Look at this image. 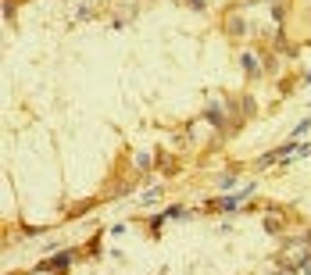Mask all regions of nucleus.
Masks as SVG:
<instances>
[{"instance_id":"1a4fd4ad","label":"nucleus","mask_w":311,"mask_h":275,"mask_svg":"<svg viewBox=\"0 0 311 275\" xmlns=\"http://www.w3.org/2000/svg\"><path fill=\"white\" fill-rule=\"evenodd\" d=\"M151 164H154L151 154H136V168H140V172H151Z\"/></svg>"},{"instance_id":"f03ea898","label":"nucleus","mask_w":311,"mask_h":275,"mask_svg":"<svg viewBox=\"0 0 311 275\" xmlns=\"http://www.w3.org/2000/svg\"><path fill=\"white\" fill-rule=\"evenodd\" d=\"M72 261H76V250H57L54 257H47V261H39V268H47V272H68Z\"/></svg>"},{"instance_id":"0eeeda50","label":"nucleus","mask_w":311,"mask_h":275,"mask_svg":"<svg viewBox=\"0 0 311 275\" xmlns=\"http://www.w3.org/2000/svg\"><path fill=\"white\" fill-rule=\"evenodd\" d=\"M236 182H240V168H236V172H226V175L218 179V186H222V190H229V186H236Z\"/></svg>"},{"instance_id":"39448f33","label":"nucleus","mask_w":311,"mask_h":275,"mask_svg":"<svg viewBox=\"0 0 311 275\" xmlns=\"http://www.w3.org/2000/svg\"><path fill=\"white\" fill-rule=\"evenodd\" d=\"M243 204H247V200H243L240 193H229V196H222V200H215L218 211H236V207H243Z\"/></svg>"},{"instance_id":"20e7f679","label":"nucleus","mask_w":311,"mask_h":275,"mask_svg":"<svg viewBox=\"0 0 311 275\" xmlns=\"http://www.w3.org/2000/svg\"><path fill=\"white\" fill-rule=\"evenodd\" d=\"M226 33L236 39V36H247V22L240 18V14H229V18H226Z\"/></svg>"},{"instance_id":"6e6552de","label":"nucleus","mask_w":311,"mask_h":275,"mask_svg":"<svg viewBox=\"0 0 311 275\" xmlns=\"http://www.w3.org/2000/svg\"><path fill=\"white\" fill-rule=\"evenodd\" d=\"M279 229H283V225H279V215H275V211H272V215H265V233H279Z\"/></svg>"},{"instance_id":"9d476101","label":"nucleus","mask_w":311,"mask_h":275,"mask_svg":"<svg viewBox=\"0 0 311 275\" xmlns=\"http://www.w3.org/2000/svg\"><path fill=\"white\" fill-rule=\"evenodd\" d=\"M304 236H308V243H311V233H304Z\"/></svg>"},{"instance_id":"f257e3e1","label":"nucleus","mask_w":311,"mask_h":275,"mask_svg":"<svg viewBox=\"0 0 311 275\" xmlns=\"http://www.w3.org/2000/svg\"><path fill=\"white\" fill-rule=\"evenodd\" d=\"M204 121H207V125H211L215 132H222V129H226V121H229V111L222 108V100H211V104L204 108Z\"/></svg>"},{"instance_id":"423d86ee","label":"nucleus","mask_w":311,"mask_h":275,"mask_svg":"<svg viewBox=\"0 0 311 275\" xmlns=\"http://www.w3.org/2000/svg\"><path fill=\"white\" fill-rule=\"evenodd\" d=\"M161 193H165L161 186H151V190H143V193H140V200H136V204H140V207H151V204L161 200Z\"/></svg>"},{"instance_id":"7ed1b4c3","label":"nucleus","mask_w":311,"mask_h":275,"mask_svg":"<svg viewBox=\"0 0 311 275\" xmlns=\"http://www.w3.org/2000/svg\"><path fill=\"white\" fill-rule=\"evenodd\" d=\"M240 65H243V72L250 75V79H258V75L265 72V61H258V50H247V54H240Z\"/></svg>"}]
</instances>
